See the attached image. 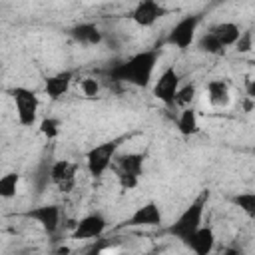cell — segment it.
Wrapping results in <instances>:
<instances>
[{
    "label": "cell",
    "instance_id": "6da1fadb",
    "mask_svg": "<svg viewBox=\"0 0 255 255\" xmlns=\"http://www.w3.org/2000/svg\"><path fill=\"white\" fill-rule=\"evenodd\" d=\"M157 60H159L157 50H143V52L133 54L124 64L116 66L112 74L120 82H128V84H133L137 88H145V86H149V82L153 78Z\"/></svg>",
    "mask_w": 255,
    "mask_h": 255
},
{
    "label": "cell",
    "instance_id": "7a4b0ae2",
    "mask_svg": "<svg viewBox=\"0 0 255 255\" xmlns=\"http://www.w3.org/2000/svg\"><path fill=\"white\" fill-rule=\"evenodd\" d=\"M207 199H209V193H207V191H203L201 195H197V197L181 211V215L167 227V233L185 243V241L203 225V213H205Z\"/></svg>",
    "mask_w": 255,
    "mask_h": 255
},
{
    "label": "cell",
    "instance_id": "3957f363",
    "mask_svg": "<svg viewBox=\"0 0 255 255\" xmlns=\"http://www.w3.org/2000/svg\"><path fill=\"white\" fill-rule=\"evenodd\" d=\"M116 173H118V181L122 185V189H135L139 183V177L143 173V153H124V155H116Z\"/></svg>",
    "mask_w": 255,
    "mask_h": 255
},
{
    "label": "cell",
    "instance_id": "277c9868",
    "mask_svg": "<svg viewBox=\"0 0 255 255\" xmlns=\"http://www.w3.org/2000/svg\"><path fill=\"white\" fill-rule=\"evenodd\" d=\"M120 143H122V137H116V139H110V141H104V143L94 145L86 153V167H88L90 175L102 177L108 171V167L116 159V151H118Z\"/></svg>",
    "mask_w": 255,
    "mask_h": 255
},
{
    "label": "cell",
    "instance_id": "5b68a950",
    "mask_svg": "<svg viewBox=\"0 0 255 255\" xmlns=\"http://www.w3.org/2000/svg\"><path fill=\"white\" fill-rule=\"evenodd\" d=\"M10 94H12V100H14V110H16L20 126H26V128L34 126L36 118H38V110H40V100H38L36 92L30 90V88L18 86Z\"/></svg>",
    "mask_w": 255,
    "mask_h": 255
},
{
    "label": "cell",
    "instance_id": "8992f818",
    "mask_svg": "<svg viewBox=\"0 0 255 255\" xmlns=\"http://www.w3.org/2000/svg\"><path fill=\"white\" fill-rule=\"evenodd\" d=\"M179 86H181L179 72H177L173 66H169V68H165V70L159 74V78L155 80V84H153V98L159 100L161 104H165L167 108H173L175 94H177Z\"/></svg>",
    "mask_w": 255,
    "mask_h": 255
},
{
    "label": "cell",
    "instance_id": "52a82bcc",
    "mask_svg": "<svg viewBox=\"0 0 255 255\" xmlns=\"http://www.w3.org/2000/svg\"><path fill=\"white\" fill-rule=\"evenodd\" d=\"M197 26H199V16H185V18H181L169 30V34L165 38V44H169L173 48H179V50H187L193 44V40H195Z\"/></svg>",
    "mask_w": 255,
    "mask_h": 255
},
{
    "label": "cell",
    "instance_id": "ba28073f",
    "mask_svg": "<svg viewBox=\"0 0 255 255\" xmlns=\"http://www.w3.org/2000/svg\"><path fill=\"white\" fill-rule=\"evenodd\" d=\"M163 221V215H161V209L155 201H147L143 205H139L126 221H124V227H157L161 225Z\"/></svg>",
    "mask_w": 255,
    "mask_h": 255
},
{
    "label": "cell",
    "instance_id": "9c48e42d",
    "mask_svg": "<svg viewBox=\"0 0 255 255\" xmlns=\"http://www.w3.org/2000/svg\"><path fill=\"white\" fill-rule=\"evenodd\" d=\"M108 227V221L102 213H90L84 215L80 221H76L74 229H72V239H96L102 237L104 231Z\"/></svg>",
    "mask_w": 255,
    "mask_h": 255
},
{
    "label": "cell",
    "instance_id": "30bf717a",
    "mask_svg": "<svg viewBox=\"0 0 255 255\" xmlns=\"http://www.w3.org/2000/svg\"><path fill=\"white\" fill-rule=\"evenodd\" d=\"M48 177L60 191H70L76 183V163L70 159H58L50 165Z\"/></svg>",
    "mask_w": 255,
    "mask_h": 255
},
{
    "label": "cell",
    "instance_id": "8fae6325",
    "mask_svg": "<svg viewBox=\"0 0 255 255\" xmlns=\"http://www.w3.org/2000/svg\"><path fill=\"white\" fill-rule=\"evenodd\" d=\"M26 217H30V219H34L44 231H48V233H56L58 231V227H60V217H62V211H60V207L58 205H38V207H32L28 213H26Z\"/></svg>",
    "mask_w": 255,
    "mask_h": 255
},
{
    "label": "cell",
    "instance_id": "7c38bea8",
    "mask_svg": "<svg viewBox=\"0 0 255 255\" xmlns=\"http://www.w3.org/2000/svg\"><path fill=\"white\" fill-rule=\"evenodd\" d=\"M165 14V8L159 4V2H153V0H141L135 4L133 12H131V20L141 26V28H149L153 26L161 16Z\"/></svg>",
    "mask_w": 255,
    "mask_h": 255
},
{
    "label": "cell",
    "instance_id": "4fadbf2b",
    "mask_svg": "<svg viewBox=\"0 0 255 255\" xmlns=\"http://www.w3.org/2000/svg\"><path fill=\"white\" fill-rule=\"evenodd\" d=\"M72 82H74V72H70V70L52 74L44 82V92H46V96L50 100H60V98H64L68 94Z\"/></svg>",
    "mask_w": 255,
    "mask_h": 255
},
{
    "label": "cell",
    "instance_id": "5bb4252c",
    "mask_svg": "<svg viewBox=\"0 0 255 255\" xmlns=\"http://www.w3.org/2000/svg\"><path fill=\"white\" fill-rule=\"evenodd\" d=\"M185 245L195 253V255H211L215 247V233L209 225H201L187 241Z\"/></svg>",
    "mask_w": 255,
    "mask_h": 255
},
{
    "label": "cell",
    "instance_id": "9a60e30c",
    "mask_svg": "<svg viewBox=\"0 0 255 255\" xmlns=\"http://www.w3.org/2000/svg\"><path fill=\"white\" fill-rule=\"evenodd\" d=\"M205 96L211 108H227L231 104V90L225 80H211L205 86Z\"/></svg>",
    "mask_w": 255,
    "mask_h": 255
},
{
    "label": "cell",
    "instance_id": "2e32d148",
    "mask_svg": "<svg viewBox=\"0 0 255 255\" xmlns=\"http://www.w3.org/2000/svg\"><path fill=\"white\" fill-rule=\"evenodd\" d=\"M209 32L215 36V40L223 46V48H229V46H235V42L239 40L241 36V30L235 22H219L215 26L209 28Z\"/></svg>",
    "mask_w": 255,
    "mask_h": 255
},
{
    "label": "cell",
    "instance_id": "e0dca14e",
    "mask_svg": "<svg viewBox=\"0 0 255 255\" xmlns=\"http://www.w3.org/2000/svg\"><path fill=\"white\" fill-rule=\"evenodd\" d=\"M72 36L84 44V46H98L102 42V32L96 24L92 22H84V24H78L72 28Z\"/></svg>",
    "mask_w": 255,
    "mask_h": 255
},
{
    "label": "cell",
    "instance_id": "ac0fdd59",
    "mask_svg": "<svg viewBox=\"0 0 255 255\" xmlns=\"http://www.w3.org/2000/svg\"><path fill=\"white\" fill-rule=\"evenodd\" d=\"M177 129L181 135H195L199 131V120H197V112L189 106L183 108L177 116Z\"/></svg>",
    "mask_w": 255,
    "mask_h": 255
},
{
    "label": "cell",
    "instance_id": "d6986e66",
    "mask_svg": "<svg viewBox=\"0 0 255 255\" xmlns=\"http://www.w3.org/2000/svg\"><path fill=\"white\" fill-rule=\"evenodd\" d=\"M20 187V175L16 171L0 175V199H12L16 197Z\"/></svg>",
    "mask_w": 255,
    "mask_h": 255
},
{
    "label": "cell",
    "instance_id": "ffe728a7",
    "mask_svg": "<svg viewBox=\"0 0 255 255\" xmlns=\"http://www.w3.org/2000/svg\"><path fill=\"white\" fill-rule=\"evenodd\" d=\"M195 94H197V90H195L193 84L179 86V90H177V94H175V102H173V106H179L181 110H183V108H189L191 102L195 100Z\"/></svg>",
    "mask_w": 255,
    "mask_h": 255
},
{
    "label": "cell",
    "instance_id": "44dd1931",
    "mask_svg": "<svg viewBox=\"0 0 255 255\" xmlns=\"http://www.w3.org/2000/svg\"><path fill=\"white\" fill-rule=\"evenodd\" d=\"M231 201H233L241 211H245L249 217H253V215H255V193H253V191L239 193V195H235Z\"/></svg>",
    "mask_w": 255,
    "mask_h": 255
},
{
    "label": "cell",
    "instance_id": "7402d4cb",
    "mask_svg": "<svg viewBox=\"0 0 255 255\" xmlns=\"http://www.w3.org/2000/svg\"><path fill=\"white\" fill-rule=\"evenodd\" d=\"M60 129H62V124L60 120L56 118H44L40 122V133L46 137V139H56L60 135Z\"/></svg>",
    "mask_w": 255,
    "mask_h": 255
},
{
    "label": "cell",
    "instance_id": "603a6c76",
    "mask_svg": "<svg viewBox=\"0 0 255 255\" xmlns=\"http://www.w3.org/2000/svg\"><path fill=\"white\" fill-rule=\"evenodd\" d=\"M199 48H201V52H207V54H213V56H217V54H221L225 48L215 40V36L211 34V32H205L201 38H199Z\"/></svg>",
    "mask_w": 255,
    "mask_h": 255
},
{
    "label": "cell",
    "instance_id": "cb8c5ba5",
    "mask_svg": "<svg viewBox=\"0 0 255 255\" xmlns=\"http://www.w3.org/2000/svg\"><path fill=\"white\" fill-rule=\"evenodd\" d=\"M80 90H82L84 96H88V98H96V96L100 94V82H98L96 78H92V76L82 78V80H80Z\"/></svg>",
    "mask_w": 255,
    "mask_h": 255
},
{
    "label": "cell",
    "instance_id": "d4e9b609",
    "mask_svg": "<svg viewBox=\"0 0 255 255\" xmlns=\"http://www.w3.org/2000/svg\"><path fill=\"white\" fill-rule=\"evenodd\" d=\"M251 48H253V34L251 32H241L239 40L235 42V50L239 54H245V52H251Z\"/></svg>",
    "mask_w": 255,
    "mask_h": 255
},
{
    "label": "cell",
    "instance_id": "484cf974",
    "mask_svg": "<svg viewBox=\"0 0 255 255\" xmlns=\"http://www.w3.org/2000/svg\"><path fill=\"white\" fill-rule=\"evenodd\" d=\"M52 255H72V249H70V247H66V245H62V247H58Z\"/></svg>",
    "mask_w": 255,
    "mask_h": 255
},
{
    "label": "cell",
    "instance_id": "4316f807",
    "mask_svg": "<svg viewBox=\"0 0 255 255\" xmlns=\"http://www.w3.org/2000/svg\"><path fill=\"white\" fill-rule=\"evenodd\" d=\"M211 255H213V253H211ZM217 255H239V251H237V249H233V247H225V249H223V251H219Z\"/></svg>",
    "mask_w": 255,
    "mask_h": 255
}]
</instances>
